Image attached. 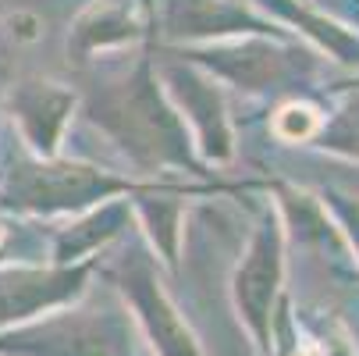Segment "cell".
I'll return each mask as SVG.
<instances>
[{
	"instance_id": "1",
	"label": "cell",
	"mask_w": 359,
	"mask_h": 356,
	"mask_svg": "<svg viewBox=\"0 0 359 356\" xmlns=\"http://www.w3.org/2000/svg\"><path fill=\"white\" fill-rule=\"evenodd\" d=\"M93 118L104 125L139 164H182L192 168L185 125L157 89L149 65L142 61L128 82L104 89L93 100Z\"/></svg>"
},
{
	"instance_id": "2",
	"label": "cell",
	"mask_w": 359,
	"mask_h": 356,
	"mask_svg": "<svg viewBox=\"0 0 359 356\" xmlns=\"http://www.w3.org/2000/svg\"><path fill=\"white\" fill-rule=\"evenodd\" d=\"M281 271H285V235L281 225L274 218H267L260 228H256L245 261L238 264L235 278H231V296L238 317L245 321L249 335L256 338L264 356L274 352V296L281 285Z\"/></svg>"
},
{
	"instance_id": "3",
	"label": "cell",
	"mask_w": 359,
	"mask_h": 356,
	"mask_svg": "<svg viewBox=\"0 0 359 356\" xmlns=\"http://www.w3.org/2000/svg\"><path fill=\"white\" fill-rule=\"evenodd\" d=\"M114 282L121 285V292L132 303V310H135L149 345L161 356H203L196 335L189 331L178 307L164 292L157 271H153V261H149L146 249L135 246L128 257H121V264L114 271Z\"/></svg>"
},
{
	"instance_id": "4",
	"label": "cell",
	"mask_w": 359,
	"mask_h": 356,
	"mask_svg": "<svg viewBox=\"0 0 359 356\" xmlns=\"http://www.w3.org/2000/svg\"><path fill=\"white\" fill-rule=\"evenodd\" d=\"M132 189L86 164H18L8 182V207L22 211H72L86 207L93 199H107L111 192Z\"/></svg>"
},
{
	"instance_id": "5",
	"label": "cell",
	"mask_w": 359,
	"mask_h": 356,
	"mask_svg": "<svg viewBox=\"0 0 359 356\" xmlns=\"http://www.w3.org/2000/svg\"><path fill=\"white\" fill-rule=\"evenodd\" d=\"M125 342H128V331L114 317L93 321V317L65 314L36 331H18V335L0 338V349H8L15 356H121L128 352Z\"/></svg>"
},
{
	"instance_id": "6",
	"label": "cell",
	"mask_w": 359,
	"mask_h": 356,
	"mask_svg": "<svg viewBox=\"0 0 359 356\" xmlns=\"http://www.w3.org/2000/svg\"><path fill=\"white\" fill-rule=\"evenodd\" d=\"M89 268L61 271H0V328L43 314L46 307L68 303L82 292Z\"/></svg>"
},
{
	"instance_id": "7",
	"label": "cell",
	"mask_w": 359,
	"mask_h": 356,
	"mask_svg": "<svg viewBox=\"0 0 359 356\" xmlns=\"http://www.w3.org/2000/svg\"><path fill=\"white\" fill-rule=\"evenodd\" d=\"M72 107H75V96L68 89H57L54 82H22L11 96V111L25 139L43 157H50L57 150Z\"/></svg>"
},
{
	"instance_id": "8",
	"label": "cell",
	"mask_w": 359,
	"mask_h": 356,
	"mask_svg": "<svg viewBox=\"0 0 359 356\" xmlns=\"http://www.w3.org/2000/svg\"><path fill=\"white\" fill-rule=\"evenodd\" d=\"M168 86L182 100V107L192 114L199 139H203V150L217 161H228L231 157V132H228V121H224V107H221L217 89L207 79H199L196 72H185V68H171Z\"/></svg>"
},
{
	"instance_id": "9",
	"label": "cell",
	"mask_w": 359,
	"mask_h": 356,
	"mask_svg": "<svg viewBox=\"0 0 359 356\" xmlns=\"http://www.w3.org/2000/svg\"><path fill=\"white\" fill-rule=\"evenodd\" d=\"M196 61L207 65L214 75H221V79H228L235 86H245V89L271 86V82H278L288 72V61L278 54L271 43H260V39H245L238 46L207 50V54H196Z\"/></svg>"
},
{
	"instance_id": "10",
	"label": "cell",
	"mask_w": 359,
	"mask_h": 356,
	"mask_svg": "<svg viewBox=\"0 0 359 356\" xmlns=\"http://www.w3.org/2000/svg\"><path fill=\"white\" fill-rule=\"evenodd\" d=\"M164 22L171 36H221V32H264L260 18L231 8L228 0H168Z\"/></svg>"
},
{
	"instance_id": "11",
	"label": "cell",
	"mask_w": 359,
	"mask_h": 356,
	"mask_svg": "<svg viewBox=\"0 0 359 356\" xmlns=\"http://www.w3.org/2000/svg\"><path fill=\"white\" fill-rule=\"evenodd\" d=\"M135 36H139V22H135L132 0H100L75 22L68 50L75 54V61H86L96 50L128 43Z\"/></svg>"
},
{
	"instance_id": "12",
	"label": "cell",
	"mask_w": 359,
	"mask_h": 356,
	"mask_svg": "<svg viewBox=\"0 0 359 356\" xmlns=\"http://www.w3.org/2000/svg\"><path fill=\"white\" fill-rule=\"evenodd\" d=\"M128 218V207L125 203H107L104 211H96L93 218H86L82 225H72L68 232H61V242H57V261H75L82 253L96 249L100 242H107L111 235H118L121 221Z\"/></svg>"
},
{
	"instance_id": "13",
	"label": "cell",
	"mask_w": 359,
	"mask_h": 356,
	"mask_svg": "<svg viewBox=\"0 0 359 356\" xmlns=\"http://www.w3.org/2000/svg\"><path fill=\"white\" fill-rule=\"evenodd\" d=\"M317 136H320V146H324V150L359 161V96L348 100L345 111H341L331 125H320Z\"/></svg>"
},
{
	"instance_id": "14",
	"label": "cell",
	"mask_w": 359,
	"mask_h": 356,
	"mask_svg": "<svg viewBox=\"0 0 359 356\" xmlns=\"http://www.w3.org/2000/svg\"><path fill=\"white\" fill-rule=\"evenodd\" d=\"M142 214H146L153 242L161 246L164 261L175 268V261H178V207H168V203H142Z\"/></svg>"
},
{
	"instance_id": "15",
	"label": "cell",
	"mask_w": 359,
	"mask_h": 356,
	"mask_svg": "<svg viewBox=\"0 0 359 356\" xmlns=\"http://www.w3.org/2000/svg\"><path fill=\"white\" fill-rule=\"evenodd\" d=\"M320 125H324L320 121V111L310 107V104H288L274 118V132L285 143H306V139H313L320 132Z\"/></svg>"
},
{
	"instance_id": "16",
	"label": "cell",
	"mask_w": 359,
	"mask_h": 356,
	"mask_svg": "<svg viewBox=\"0 0 359 356\" xmlns=\"http://www.w3.org/2000/svg\"><path fill=\"white\" fill-rule=\"evenodd\" d=\"M331 203L338 207V214L345 218V225H348V235H352V246L359 249V203H352L348 196H334V192H331Z\"/></svg>"
},
{
	"instance_id": "17",
	"label": "cell",
	"mask_w": 359,
	"mask_h": 356,
	"mask_svg": "<svg viewBox=\"0 0 359 356\" xmlns=\"http://www.w3.org/2000/svg\"><path fill=\"white\" fill-rule=\"evenodd\" d=\"M4 242H8V232H4V228H0V249H4Z\"/></svg>"
},
{
	"instance_id": "18",
	"label": "cell",
	"mask_w": 359,
	"mask_h": 356,
	"mask_svg": "<svg viewBox=\"0 0 359 356\" xmlns=\"http://www.w3.org/2000/svg\"><path fill=\"white\" fill-rule=\"evenodd\" d=\"M352 86H359V82H352Z\"/></svg>"
}]
</instances>
